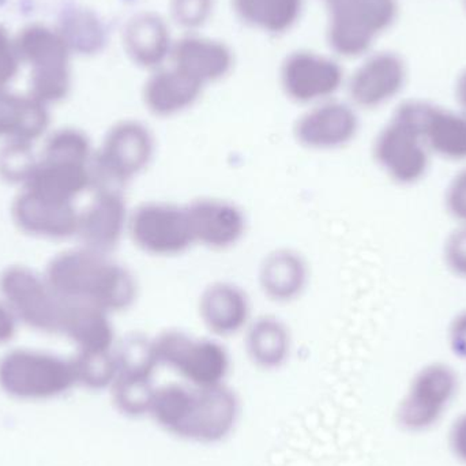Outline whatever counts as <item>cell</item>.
<instances>
[{
  "label": "cell",
  "instance_id": "1",
  "mask_svg": "<svg viewBox=\"0 0 466 466\" xmlns=\"http://www.w3.org/2000/svg\"><path fill=\"white\" fill-rule=\"evenodd\" d=\"M149 418L172 437L216 445L235 431L240 401L227 383L209 388L168 383L157 386Z\"/></svg>",
  "mask_w": 466,
  "mask_h": 466
},
{
  "label": "cell",
  "instance_id": "2",
  "mask_svg": "<svg viewBox=\"0 0 466 466\" xmlns=\"http://www.w3.org/2000/svg\"><path fill=\"white\" fill-rule=\"evenodd\" d=\"M44 276L63 298L95 304L109 314L127 311L139 295L138 281L130 268L111 255L85 247L52 258Z\"/></svg>",
  "mask_w": 466,
  "mask_h": 466
},
{
  "label": "cell",
  "instance_id": "3",
  "mask_svg": "<svg viewBox=\"0 0 466 466\" xmlns=\"http://www.w3.org/2000/svg\"><path fill=\"white\" fill-rule=\"evenodd\" d=\"M22 66L29 68V93L46 106L62 103L73 89V51L56 26L32 22L15 35Z\"/></svg>",
  "mask_w": 466,
  "mask_h": 466
},
{
  "label": "cell",
  "instance_id": "4",
  "mask_svg": "<svg viewBox=\"0 0 466 466\" xmlns=\"http://www.w3.org/2000/svg\"><path fill=\"white\" fill-rule=\"evenodd\" d=\"M421 101L401 104L372 144L378 168L399 186L418 185L429 174L431 153L420 128Z\"/></svg>",
  "mask_w": 466,
  "mask_h": 466
},
{
  "label": "cell",
  "instance_id": "5",
  "mask_svg": "<svg viewBox=\"0 0 466 466\" xmlns=\"http://www.w3.org/2000/svg\"><path fill=\"white\" fill-rule=\"evenodd\" d=\"M157 153L155 133L138 119L112 125L95 150L93 188H119L134 182L152 166Z\"/></svg>",
  "mask_w": 466,
  "mask_h": 466
},
{
  "label": "cell",
  "instance_id": "6",
  "mask_svg": "<svg viewBox=\"0 0 466 466\" xmlns=\"http://www.w3.org/2000/svg\"><path fill=\"white\" fill-rule=\"evenodd\" d=\"M78 386L71 358L16 348L0 358V390L18 401H48Z\"/></svg>",
  "mask_w": 466,
  "mask_h": 466
},
{
  "label": "cell",
  "instance_id": "7",
  "mask_svg": "<svg viewBox=\"0 0 466 466\" xmlns=\"http://www.w3.org/2000/svg\"><path fill=\"white\" fill-rule=\"evenodd\" d=\"M153 345L158 366L171 370L187 385L209 388L228 380L231 355L220 339L168 329L153 337Z\"/></svg>",
  "mask_w": 466,
  "mask_h": 466
},
{
  "label": "cell",
  "instance_id": "8",
  "mask_svg": "<svg viewBox=\"0 0 466 466\" xmlns=\"http://www.w3.org/2000/svg\"><path fill=\"white\" fill-rule=\"evenodd\" d=\"M459 372L451 364L432 361L419 369L394 410L401 431L426 434L440 426L460 393Z\"/></svg>",
  "mask_w": 466,
  "mask_h": 466
},
{
  "label": "cell",
  "instance_id": "9",
  "mask_svg": "<svg viewBox=\"0 0 466 466\" xmlns=\"http://www.w3.org/2000/svg\"><path fill=\"white\" fill-rule=\"evenodd\" d=\"M328 13L326 40L334 54L355 57L366 54L374 38L396 16L394 0H322Z\"/></svg>",
  "mask_w": 466,
  "mask_h": 466
},
{
  "label": "cell",
  "instance_id": "10",
  "mask_svg": "<svg viewBox=\"0 0 466 466\" xmlns=\"http://www.w3.org/2000/svg\"><path fill=\"white\" fill-rule=\"evenodd\" d=\"M0 298L19 322L41 333L59 334L66 299L44 274L27 266H8L0 273Z\"/></svg>",
  "mask_w": 466,
  "mask_h": 466
},
{
  "label": "cell",
  "instance_id": "11",
  "mask_svg": "<svg viewBox=\"0 0 466 466\" xmlns=\"http://www.w3.org/2000/svg\"><path fill=\"white\" fill-rule=\"evenodd\" d=\"M128 238L134 246L155 258L186 254L196 246L187 207L168 201H147L131 209Z\"/></svg>",
  "mask_w": 466,
  "mask_h": 466
},
{
  "label": "cell",
  "instance_id": "12",
  "mask_svg": "<svg viewBox=\"0 0 466 466\" xmlns=\"http://www.w3.org/2000/svg\"><path fill=\"white\" fill-rule=\"evenodd\" d=\"M344 68L333 57L298 49L279 66V86L288 100L311 106L331 100L344 85Z\"/></svg>",
  "mask_w": 466,
  "mask_h": 466
},
{
  "label": "cell",
  "instance_id": "13",
  "mask_svg": "<svg viewBox=\"0 0 466 466\" xmlns=\"http://www.w3.org/2000/svg\"><path fill=\"white\" fill-rule=\"evenodd\" d=\"M296 144L309 152H339L360 133V117L352 104L331 100L309 106L293 123Z\"/></svg>",
  "mask_w": 466,
  "mask_h": 466
},
{
  "label": "cell",
  "instance_id": "14",
  "mask_svg": "<svg viewBox=\"0 0 466 466\" xmlns=\"http://www.w3.org/2000/svg\"><path fill=\"white\" fill-rule=\"evenodd\" d=\"M196 246L228 251L243 241L248 218L240 205L229 199L201 197L186 204Z\"/></svg>",
  "mask_w": 466,
  "mask_h": 466
},
{
  "label": "cell",
  "instance_id": "15",
  "mask_svg": "<svg viewBox=\"0 0 466 466\" xmlns=\"http://www.w3.org/2000/svg\"><path fill=\"white\" fill-rule=\"evenodd\" d=\"M130 213L119 188L96 190L95 198L79 212L76 238L85 248L112 255L127 236Z\"/></svg>",
  "mask_w": 466,
  "mask_h": 466
},
{
  "label": "cell",
  "instance_id": "16",
  "mask_svg": "<svg viewBox=\"0 0 466 466\" xmlns=\"http://www.w3.org/2000/svg\"><path fill=\"white\" fill-rule=\"evenodd\" d=\"M11 218L19 231L33 238L65 240L78 232L79 212L76 204L44 198L21 190L11 205Z\"/></svg>",
  "mask_w": 466,
  "mask_h": 466
},
{
  "label": "cell",
  "instance_id": "17",
  "mask_svg": "<svg viewBox=\"0 0 466 466\" xmlns=\"http://www.w3.org/2000/svg\"><path fill=\"white\" fill-rule=\"evenodd\" d=\"M198 315L210 336L229 339L243 334L251 322V299L236 282H210L199 295Z\"/></svg>",
  "mask_w": 466,
  "mask_h": 466
},
{
  "label": "cell",
  "instance_id": "18",
  "mask_svg": "<svg viewBox=\"0 0 466 466\" xmlns=\"http://www.w3.org/2000/svg\"><path fill=\"white\" fill-rule=\"evenodd\" d=\"M169 62L175 68L207 87L208 85L223 81L232 73L235 55L231 46L224 41L198 33H187L179 40H175Z\"/></svg>",
  "mask_w": 466,
  "mask_h": 466
},
{
  "label": "cell",
  "instance_id": "19",
  "mask_svg": "<svg viewBox=\"0 0 466 466\" xmlns=\"http://www.w3.org/2000/svg\"><path fill=\"white\" fill-rule=\"evenodd\" d=\"M311 268L309 260L298 249L279 247L260 260L258 285L268 300L290 304L303 298L309 289Z\"/></svg>",
  "mask_w": 466,
  "mask_h": 466
},
{
  "label": "cell",
  "instance_id": "20",
  "mask_svg": "<svg viewBox=\"0 0 466 466\" xmlns=\"http://www.w3.org/2000/svg\"><path fill=\"white\" fill-rule=\"evenodd\" d=\"M405 84L404 63L393 54L367 59L348 81V95L355 108L377 109L393 100Z\"/></svg>",
  "mask_w": 466,
  "mask_h": 466
},
{
  "label": "cell",
  "instance_id": "21",
  "mask_svg": "<svg viewBox=\"0 0 466 466\" xmlns=\"http://www.w3.org/2000/svg\"><path fill=\"white\" fill-rule=\"evenodd\" d=\"M174 43L169 25L155 11L134 14L123 27L122 44L126 55L137 67L150 73L164 67L171 57Z\"/></svg>",
  "mask_w": 466,
  "mask_h": 466
},
{
  "label": "cell",
  "instance_id": "22",
  "mask_svg": "<svg viewBox=\"0 0 466 466\" xmlns=\"http://www.w3.org/2000/svg\"><path fill=\"white\" fill-rule=\"evenodd\" d=\"M204 85L182 71L160 67L152 71L142 86V103L145 109L160 119L179 116L197 106L204 95Z\"/></svg>",
  "mask_w": 466,
  "mask_h": 466
},
{
  "label": "cell",
  "instance_id": "23",
  "mask_svg": "<svg viewBox=\"0 0 466 466\" xmlns=\"http://www.w3.org/2000/svg\"><path fill=\"white\" fill-rule=\"evenodd\" d=\"M51 123L49 106L29 93L0 87V139L32 144L46 136Z\"/></svg>",
  "mask_w": 466,
  "mask_h": 466
},
{
  "label": "cell",
  "instance_id": "24",
  "mask_svg": "<svg viewBox=\"0 0 466 466\" xmlns=\"http://www.w3.org/2000/svg\"><path fill=\"white\" fill-rule=\"evenodd\" d=\"M244 350L252 366L277 371L287 366L293 350L292 331L277 315L252 318L243 333Z\"/></svg>",
  "mask_w": 466,
  "mask_h": 466
},
{
  "label": "cell",
  "instance_id": "25",
  "mask_svg": "<svg viewBox=\"0 0 466 466\" xmlns=\"http://www.w3.org/2000/svg\"><path fill=\"white\" fill-rule=\"evenodd\" d=\"M111 317L95 304L66 299L59 334L70 339L76 350H114L116 334Z\"/></svg>",
  "mask_w": 466,
  "mask_h": 466
},
{
  "label": "cell",
  "instance_id": "26",
  "mask_svg": "<svg viewBox=\"0 0 466 466\" xmlns=\"http://www.w3.org/2000/svg\"><path fill=\"white\" fill-rule=\"evenodd\" d=\"M90 188H93L92 164L65 163L40 157L22 190L54 201L76 204V198Z\"/></svg>",
  "mask_w": 466,
  "mask_h": 466
},
{
  "label": "cell",
  "instance_id": "27",
  "mask_svg": "<svg viewBox=\"0 0 466 466\" xmlns=\"http://www.w3.org/2000/svg\"><path fill=\"white\" fill-rule=\"evenodd\" d=\"M420 128L431 156L451 163L466 161L464 112L449 111L421 101Z\"/></svg>",
  "mask_w": 466,
  "mask_h": 466
},
{
  "label": "cell",
  "instance_id": "28",
  "mask_svg": "<svg viewBox=\"0 0 466 466\" xmlns=\"http://www.w3.org/2000/svg\"><path fill=\"white\" fill-rule=\"evenodd\" d=\"M238 21L268 35H285L300 21L303 0H231Z\"/></svg>",
  "mask_w": 466,
  "mask_h": 466
},
{
  "label": "cell",
  "instance_id": "29",
  "mask_svg": "<svg viewBox=\"0 0 466 466\" xmlns=\"http://www.w3.org/2000/svg\"><path fill=\"white\" fill-rule=\"evenodd\" d=\"M156 390L155 377L133 374H117L109 389L117 412L130 419L149 416Z\"/></svg>",
  "mask_w": 466,
  "mask_h": 466
},
{
  "label": "cell",
  "instance_id": "30",
  "mask_svg": "<svg viewBox=\"0 0 466 466\" xmlns=\"http://www.w3.org/2000/svg\"><path fill=\"white\" fill-rule=\"evenodd\" d=\"M57 30L62 33L73 54L98 52L106 43V30L100 19L86 10H73L63 16Z\"/></svg>",
  "mask_w": 466,
  "mask_h": 466
},
{
  "label": "cell",
  "instance_id": "31",
  "mask_svg": "<svg viewBox=\"0 0 466 466\" xmlns=\"http://www.w3.org/2000/svg\"><path fill=\"white\" fill-rule=\"evenodd\" d=\"M71 360L78 386L89 390H109L119 371L114 350H76Z\"/></svg>",
  "mask_w": 466,
  "mask_h": 466
},
{
  "label": "cell",
  "instance_id": "32",
  "mask_svg": "<svg viewBox=\"0 0 466 466\" xmlns=\"http://www.w3.org/2000/svg\"><path fill=\"white\" fill-rule=\"evenodd\" d=\"M95 150L92 139L85 131L62 127L46 137L40 157L65 163L92 164Z\"/></svg>",
  "mask_w": 466,
  "mask_h": 466
},
{
  "label": "cell",
  "instance_id": "33",
  "mask_svg": "<svg viewBox=\"0 0 466 466\" xmlns=\"http://www.w3.org/2000/svg\"><path fill=\"white\" fill-rule=\"evenodd\" d=\"M117 361V374L147 375L155 377L158 369L153 339L142 334H130L115 344Z\"/></svg>",
  "mask_w": 466,
  "mask_h": 466
},
{
  "label": "cell",
  "instance_id": "34",
  "mask_svg": "<svg viewBox=\"0 0 466 466\" xmlns=\"http://www.w3.org/2000/svg\"><path fill=\"white\" fill-rule=\"evenodd\" d=\"M37 156L32 144L5 142L0 149V177L11 185L24 187L37 167Z\"/></svg>",
  "mask_w": 466,
  "mask_h": 466
},
{
  "label": "cell",
  "instance_id": "35",
  "mask_svg": "<svg viewBox=\"0 0 466 466\" xmlns=\"http://www.w3.org/2000/svg\"><path fill=\"white\" fill-rule=\"evenodd\" d=\"M216 0H168L172 21L188 33H197L212 18Z\"/></svg>",
  "mask_w": 466,
  "mask_h": 466
},
{
  "label": "cell",
  "instance_id": "36",
  "mask_svg": "<svg viewBox=\"0 0 466 466\" xmlns=\"http://www.w3.org/2000/svg\"><path fill=\"white\" fill-rule=\"evenodd\" d=\"M15 35L8 32L7 27L0 24V87H10L21 70Z\"/></svg>",
  "mask_w": 466,
  "mask_h": 466
},
{
  "label": "cell",
  "instance_id": "37",
  "mask_svg": "<svg viewBox=\"0 0 466 466\" xmlns=\"http://www.w3.org/2000/svg\"><path fill=\"white\" fill-rule=\"evenodd\" d=\"M445 208L460 226H466V167L451 177L446 187Z\"/></svg>",
  "mask_w": 466,
  "mask_h": 466
},
{
  "label": "cell",
  "instance_id": "38",
  "mask_svg": "<svg viewBox=\"0 0 466 466\" xmlns=\"http://www.w3.org/2000/svg\"><path fill=\"white\" fill-rule=\"evenodd\" d=\"M443 258L454 276L466 279V226H460L446 238Z\"/></svg>",
  "mask_w": 466,
  "mask_h": 466
},
{
  "label": "cell",
  "instance_id": "39",
  "mask_svg": "<svg viewBox=\"0 0 466 466\" xmlns=\"http://www.w3.org/2000/svg\"><path fill=\"white\" fill-rule=\"evenodd\" d=\"M448 448L454 460L466 466V410L451 421L448 434Z\"/></svg>",
  "mask_w": 466,
  "mask_h": 466
},
{
  "label": "cell",
  "instance_id": "40",
  "mask_svg": "<svg viewBox=\"0 0 466 466\" xmlns=\"http://www.w3.org/2000/svg\"><path fill=\"white\" fill-rule=\"evenodd\" d=\"M449 348L460 360L466 363V309L451 320L448 330Z\"/></svg>",
  "mask_w": 466,
  "mask_h": 466
},
{
  "label": "cell",
  "instance_id": "41",
  "mask_svg": "<svg viewBox=\"0 0 466 466\" xmlns=\"http://www.w3.org/2000/svg\"><path fill=\"white\" fill-rule=\"evenodd\" d=\"M18 322L10 307L0 298V345L7 344L15 337Z\"/></svg>",
  "mask_w": 466,
  "mask_h": 466
},
{
  "label": "cell",
  "instance_id": "42",
  "mask_svg": "<svg viewBox=\"0 0 466 466\" xmlns=\"http://www.w3.org/2000/svg\"><path fill=\"white\" fill-rule=\"evenodd\" d=\"M457 98L466 114V73L460 78L459 85H457Z\"/></svg>",
  "mask_w": 466,
  "mask_h": 466
}]
</instances>
